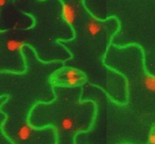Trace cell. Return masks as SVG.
Masks as SVG:
<instances>
[{
  "mask_svg": "<svg viewBox=\"0 0 155 144\" xmlns=\"http://www.w3.org/2000/svg\"><path fill=\"white\" fill-rule=\"evenodd\" d=\"M89 13L79 27L72 28L73 39L60 42L71 54V58L64 65L81 69L87 75L89 84L104 90L117 104H124L127 99L125 77L104 63L119 23L117 20L112 23L114 18L100 19Z\"/></svg>",
  "mask_w": 155,
  "mask_h": 144,
  "instance_id": "1",
  "label": "cell"
},
{
  "mask_svg": "<svg viewBox=\"0 0 155 144\" xmlns=\"http://www.w3.org/2000/svg\"><path fill=\"white\" fill-rule=\"evenodd\" d=\"M54 100L33 107L29 122L35 128H54L57 144H77V135L93 126L96 104L92 101H82V87H54Z\"/></svg>",
  "mask_w": 155,
  "mask_h": 144,
  "instance_id": "2",
  "label": "cell"
},
{
  "mask_svg": "<svg viewBox=\"0 0 155 144\" xmlns=\"http://www.w3.org/2000/svg\"><path fill=\"white\" fill-rule=\"evenodd\" d=\"M0 131L13 144H57L51 127L35 128L29 117L36 101L27 94L0 97Z\"/></svg>",
  "mask_w": 155,
  "mask_h": 144,
  "instance_id": "3",
  "label": "cell"
},
{
  "mask_svg": "<svg viewBox=\"0 0 155 144\" xmlns=\"http://www.w3.org/2000/svg\"><path fill=\"white\" fill-rule=\"evenodd\" d=\"M50 82L54 87H83L88 83V78L81 69L64 65L51 74Z\"/></svg>",
  "mask_w": 155,
  "mask_h": 144,
  "instance_id": "4",
  "label": "cell"
},
{
  "mask_svg": "<svg viewBox=\"0 0 155 144\" xmlns=\"http://www.w3.org/2000/svg\"><path fill=\"white\" fill-rule=\"evenodd\" d=\"M146 144H155V124L150 128Z\"/></svg>",
  "mask_w": 155,
  "mask_h": 144,
  "instance_id": "5",
  "label": "cell"
}]
</instances>
